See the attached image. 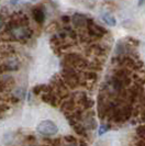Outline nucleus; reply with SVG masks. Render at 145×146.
<instances>
[{
    "mask_svg": "<svg viewBox=\"0 0 145 146\" xmlns=\"http://www.w3.org/2000/svg\"><path fill=\"white\" fill-rule=\"evenodd\" d=\"M7 32L11 36L18 41L28 40L32 35V31L29 25H22V27H15V28H6Z\"/></svg>",
    "mask_w": 145,
    "mask_h": 146,
    "instance_id": "obj_1",
    "label": "nucleus"
},
{
    "mask_svg": "<svg viewBox=\"0 0 145 146\" xmlns=\"http://www.w3.org/2000/svg\"><path fill=\"white\" fill-rule=\"evenodd\" d=\"M37 132L44 135V136H53L55 134H57L58 127L57 125L55 124L51 120H43L42 122H40V124L36 127Z\"/></svg>",
    "mask_w": 145,
    "mask_h": 146,
    "instance_id": "obj_2",
    "label": "nucleus"
},
{
    "mask_svg": "<svg viewBox=\"0 0 145 146\" xmlns=\"http://www.w3.org/2000/svg\"><path fill=\"white\" fill-rule=\"evenodd\" d=\"M22 25H29V18L22 11H18L10 17L9 21L6 24V28H15V27H22Z\"/></svg>",
    "mask_w": 145,
    "mask_h": 146,
    "instance_id": "obj_3",
    "label": "nucleus"
},
{
    "mask_svg": "<svg viewBox=\"0 0 145 146\" xmlns=\"http://www.w3.org/2000/svg\"><path fill=\"white\" fill-rule=\"evenodd\" d=\"M86 29H87V31H88V34H89L90 36H94V37H101L107 33L106 29L100 27L99 24L94 23L92 19L89 20Z\"/></svg>",
    "mask_w": 145,
    "mask_h": 146,
    "instance_id": "obj_4",
    "label": "nucleus"
},
{
    "mask_svg": "<svg viewBox=\"0 0 145 146\" xmlns=\"http://www.w3.org/2000/svg\"><path fill=\"white\" fill-rule=\"evenodd\" d=\"M91 18H88L86 15L82 13H75L72 17V22L74 24V27L78 28V29H82V28H87V24L89 20Z\"/></svg>",
    "mask_w": 145,
    "mask_h": 146,
    "instance_id": "obj_5",
    "label": "nucleus"
},
{
    "mask_svg": "<svg viewBox=\"0 0 145 146\" xmlns=\"http://www.w3.org/2000/svg\"><path fill=\"white\" fill-rule=\"evenodd\" d=\"M32 15L34 18V21L42 25L45 21V11H44V8L42 6H36L32 9Z\"/></svg>",
    "mask_w": 145,
    "mask_h": 146,
    "instance_id": "obj_6",
    "label": "nucleus"
},
{
    "mask_svg": "<svg viewBox=\"0 0 145 146\" xmlns=\"http://www.w3.org/2000/svg\"><path fill=\"white\" fill-rule=\"evenodd\" d=\"M101 18L102 20L104 21L106 24H108L110 27H114L116 24V18L113 17V15H111L108 11H102L101 12Z\"/></svg>",
    "mask_w": 145,
    "mask_h": 146,
    "instance_id": "obj_7",
    "label": "nucleus"
},
{
    "mask_svg": "<svg viewBox=\"0 0 145 146\" xmlns=\"http://www.w3.org/2000/svg\"><path fill=\"white\" fill-rule=\"evenodd\" d=\"M61 20L64 22V23H68L69 21H72V18L68 17V15H63V17L61 18Z\"/></svg>",
    "mask_w": 145,
    "mask_h": 146,
    "instance_id": "obj_8",
    "label": "nucleus"
},
{
    "mask_svg": "<svg viewBox=\"0 0 145 146\" xmlns=\"http://www.w3.org/2000/svg\"><path fill=\"white\" fill-rule=\"evenodd\" d=\"M5 27H6V24H5V18L2 15H0V31L3 29Z\"/></svg>",
    "mask_w": 145,
    "mask_h": 146,
    "instance_id": "obj_9",
    "label": "nucleus"
},
{
    "mask_svg": "<svg viewBox=\"0 0 145 146\" xmlns=\"http://www.w3.org/2000/svg\"><path fill=\"white\" fill-rule=\"evenodd\" d=\"M107 131H108V127H106L104 125H101L100 129H99V135H102L103 133H106Z\"/></svg>",
    "mask_w": 145,
    "mask_h": 146,
    "instance_id": "obj_10",
    "label": "nucleus"
},
{
    "mask_svg": "<svg viewBox=\"0 0 145 146\" xmlns=\"http://www.w3.org/2000/svg\"><path fill=\"white\" fill-rule=\"evenodd\" d=\"M144 1H145V0H138V6H142Z\"/></svg>",
    "mask_w": 145,
    "mask_h": 146,
    "instance_id": "obj_11",
    "label": "nucleus"
},
{
    "mask_svg": "<svg viewBox=\"0 0 145 146\" xmlns=\"http://www.w3.org/2000/svg\"><path fill=\"white\" fill-rule=\"evenodd\" d=\"M18 1H19V0H12V1H11V2H12V3H13V5H15V3H17V2H18Z\"/></svg>",
    "mask_w": 145,
    "mask_h": 146,
    "instance_id": "obj_12",
    "label": "nucleus"
},
{
    "mask_svg": "<svg viewBox=\"0 0 145 146\" xmlns=\"http://www.w3.org/2000/svg\"><path fill=\"white\" fill-rule=\"evenodd\" d=\"M32 1H35V0H32Z\"/></svg>",
    "mask_w": 145,
    "mask_h": 146,
    "instance_id": "obj_13",
    "label": "nucleus"
},
{
    "mask_svg": "<svg viewBox=\"0 0 145 146\" xmlns=\"http://www.w3.org/2000/svg\"></svg>",
    "mask_w": 145,
    "mask_h": 146,
    "instance_id": "obj_14",
    "label": "nucleus"
}]
</instances>
